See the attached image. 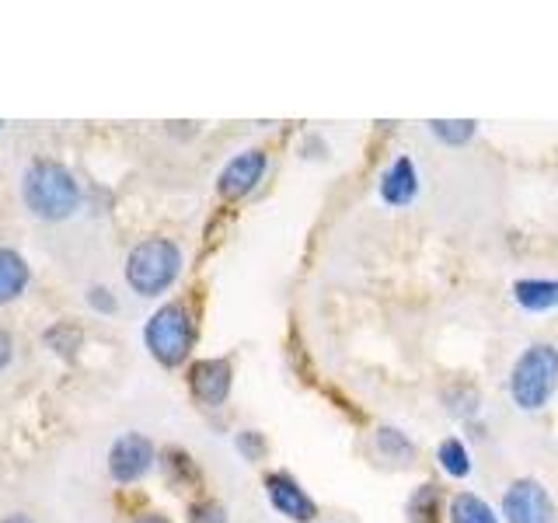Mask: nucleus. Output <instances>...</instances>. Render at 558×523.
<instances>
[{"mask_svg": "<svg viewBox=\"0 0 558 523\" xmlns=\"http://www.w3.org/2000/svg\"><path fill=\"white\" fill-rule=\"evenodd\" d=\"M502 513L510 523H555V502L541 482L520 478L502 496Z\"/></svg>", "mask_w": 558, "mask_h": 523, "instance_id": "39448f33", "label": "nucleus"}, {"mask_svg": "<svg viewBox=\"0 0 558 523\" xmlns=\"http://www.w3.org/2000/svg\"><path fill=\"white\" fill-rule=\"evenodd\" d=\"M8 360H11V336L4 328H0V370L8 366Z\"/></svg>", "mask_w": 558, "mask_h": 523, "instance_id": "f3484780", "label": "nucleus"}, {"mask_svg": "<svg viewBox=\"0 0 558 523\" xmlns=\"http://www.w3.org/2000/svg\"><path fill=\"white\" fill-rule=\"evenodd\" d=\"M25 203L35 217L43 220H63L77 209L81 203V188L74 182V174L66 168L52 165V161H39L32 165L25 174Z\"/></svg>", "mask_w": 558, "mask_h": 523, "instance_id": "f257e3e1", "label": "nucleus"}, {"mask_svg": "<svg viewBox=\"0 0 558 523\" xmlns=\"http://www.w3.org/2000/svg\"><path fill=\"white\" fill-rule=\"evenodd\" d=\"M415 192H418L415 168H412L409 157H398V161L388 168V174H384L380 196H384V203H391V206H409L415 199Z\"/></svg>", "mask_w": 558, "mask_h": 523, "instance_id": "9d476101", "label": "nucleus"}, {"mask_svg": "<svg viewBox=\"0 0 558 523\" xmlns=\"http://www.w3.org/2000/svg\"><path fill=\"white\" fill-rule=\"evenodd\" d=\"M192 391L206 405H223L227 391H231V363L223 360H203L192 366Z\"/></svg>", "mask_w": 558, "mask_h": 523, "instance_id": "6e6552de", "label": "nucleus"}, {"mask_svg": "<svg viewBox=\"0 0 558 523\" xmlns=\"http://www.w3.org/2000/svg\"><path fill=\"white\" fill-rule=\"evenodd\" d=\"M513 296L527 311H548L558 307V279H520L513 287Z\"/></svg>", "mask_w": 558, "mask_h": 523, "instance_id": "9b49d317", "label": "nucleus"}, {"mask_svg": "<svg viewBox=\"0 0 558 523\" xmlns=\"http://www.w3.org/2000/svg\"><path fill=\"white\" fill-rule=\"evenodd\" d=\"M440 464H444V471L447 475H453V478H464L468 471H471V461H468V450H464V443L461 440H444L440 443Z\"/></svg>", "mask_w": 558, "mask_h": 523, "instance_id": "4468645a", "label": "nucleus"}, {"mask_svg": "<svg viewBox=\"0 0 558 523\" xmlns=\"http://www.w3.org/2000/svg\"><path fill=\"white\" fill-rule=\"evenodd\" d=\"M28 283V266L22 262V255L11 248H0V304L14 301L17 293Z\"/></svg>", "mask_w": 558, "mask_h": 523, "instance_id": "f8f14e48", "label": "nucleus"}, {"mask_svg": "<svg viewBox=\"0 0 558 523\" xmlns=\"http://www.w3.org/2000/svg\"><path fill=\"white\" fill-rule=\"evenodd\" d=\"M433 126V133L444 139V144H468L471 136H475V122L471 119H458V122H447V119H433L429 122Z\"/></svg>", "mask_w": 558, "mask_h": 523, "instance_id": "2eb2a0df", "label": "nucleus"}, {"mask_svg": "<svg viewBox=\"0 0 558 523\" xmlns=\"http://www.w3.org/2000/svg\"><path fill=\"white\" fill-rule=\"evenodd\" d=\"M377 440H380V450H384V453H391V458H395L398 450L405 453V458H412V443H409L401 433H395V429H380V433H377Z\"/></svg>", "mask_w": 558, "mask_h": 523, "instance_id": "dca6fc26", "label": "nucleus"}, {"mask_svg": "<svg viewBox=\"0 0 558 523\" xmlns=\"http://www.w3.org/2000/svg\"><path fill=\"white\" fill-rule=\"evenodd\" d=\"M154 461V447L147 436L140 433H126L122 440H116L112 453H109V471L116 482H136Z\"/></svg>", "mask_w": 558, "mask_h": 523, "instance_id": "423d86ee", "label": "nucleus"}, {"mask_svg": "<svg viewBox=\"0 0 558 523\" xmlns=\"http://www.w3.org/2000/svg\"><path fill=\"white\" fill-rule=\"evenodd\" d=\"M8 523H22V520H8Z\"/></svg>", "mask_w": 558, "mask_h": 523, "instance_id": "6ab92c4d", "label": "nucleus"}, {"mask_svg": "<svg viewBox=\"0 0 558 523\" xmlns=\"http://www.w3.org/2000/svg\"><path fill=\"white\" fill-rule=\"evenodd\" d=\"M450 523H499V520L488 510V502H482L471 492H461L450 499Z\"/></svg>", "mask_w": 558, "mask_h": 523, "instance_id": "ddd939ff", "label": "nucleus"}, {"mask_svg": "<svg viewBox=\"0 0 558 523\" xmlns=\"http://www.w3.org/2000/svg\"><path fill=\"white\" fill-rule=\"evenodd\" d=\"M262 171H266V154H262V150L238 154L220 174V196L238 199V196H244V192H252L258 185V179H262Z\"/></svg>", "mask_w": 558, "mask_h": 523, "instance_id": "0eeeda50", "label": "nucleus"}, {"mask_svg": "<svg viewBox=\"0 0 558 523\" xmlns=\"http://www.w3.org/2000/svg\"><path fill=\"white\" fill-rule=\"evenodd\" d=\"M555 384H558V349L541 342L517 360L510 374V394L523 412H534L541 405H548Z\"/></svg>", "mask_w": 558, "mask_h": 523, "instance_id": "f03ea898", "label": "nucleus"}, {"mask_svg": "<svg viewBox=\"0 0 558 523\" xmlns=\"http://www.w3.org/2000/svg\"><path fill=\"white\" fill-rule=\"evenodd\" d=\"M147 349L154 353L157 363L165 366H179L189 349H192V325H189V314L179 304H168L161 307L150 318L147 325Z\"/></svg>", "mask_w": 558, "mask_h": 523, "instance_id": "20e7f679", "label": "nucleus"}, {"mask_svg": "<svg viewBox=\"0 0 558 523\" xmlns=\"http://www.w3.org/2000/svg\"><path fill=\"white\" fill-rule=\"evenodd\" d=\"M182 269V255L174 248L171 241L165 238H150V241H140L136 248L130 252L126 262V279L136 293L154 296L174 283V276Z\"/></svg>", "mask_w": 558, "mask_h": 523, "instance_id": "7ed1b4c3", "label": "nucleus"}, {"mask_svg": "<svg viewBox=\"0 0 558 523\" xmlns=\"http://www.w3.org/2000/svg\"><path fill=\"white\" fill-rule=\"evenodd\" d=\"M266 492H269L276 510L283 516H290V520L304 523V520H311L314 513H318V510H314V502L307 499V492L290 475H269L266 478Z\"/></svg>", "mask_w": 558, "mask_h": 523, "instance_id": "1a4fd4ad", "label": "nucleus"}, {"mask_svg": "<svg viewBox=\"0 0 558 523\" xmlns=\"http://www.w3.org/2000/svg\"><path fill=\"white\" fill-rule=\"evenodd\" d=\"M136 523H168L165 516H140Z\"/></svg>", "mask_w": 558, "mask_h": 523, "instance_id": "a211bd4d", "label": "nucleus"}]
</instances>
